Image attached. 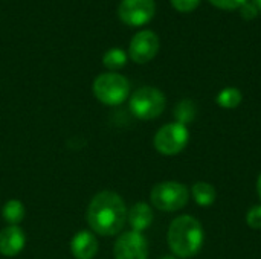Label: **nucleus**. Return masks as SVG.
<instances>
[{"instance_id": "23", "label": "nucleus", "mask_w": 261, "mask_h": 259, "mask_svg": "<svg viewBox=\"0 0 261 259\" xmlns=\"http://www.w3.org/2000/svg\"><path fill=\"white\" fill-rule=\"evenodd\" d=\"M251 3H252V5H254L257 9H258V12L261 14V0H251Z\"/></svg>"}, {"instance_id": "11", "label": "nucleus", "mask_w": 261, "mask_h": 259, "mask_svg": "<svg viewBox=\"0 0 261 259\" xmlns=\"http://www.w3.org/2000/svg\"><path fill=\"white\" fill-rule=\"evenodd\" d=\"M99 250L98 238L92 231H80L70 240V252L76 259H93Z\"/></svg>"}, {"instance_id": "15", "label": "nucleus", "mask_w": 261, "mask_h": 259, "mask_svg": "<svg viewBox=\"0 0 261 259\" xmlns=\"http://www.w3.org/2000/svg\"><path fill=\"white\" fill-rule=\"evenodd\" d=\"M242 99H243V95H242V92L239 89H236V87H226V89H222L217 93L216 102L222 108L232 110V108H236V107H239L242 104Z\"/></svg>"}, {"instance_id": "17", "label": "nucleus", "mask_w": 261, "mask_h": 259, "mask_svg": "<svg viewBox=\"0 0 261 259\" xmlns=\"http://www.w3.org/2000/svg\"><path fill=\"white\" fill-rule=\"evenodd\" d=\"M127 60H128V55L125 53V50H122L119 47H113V49H109L104 53L102 64L110 70H118V69H122L127 64Z\"/></svg>"}, {"instance_id": "1", "label": "nucleus", "mask_w": 261, "mask_h": 259, "mask_svg": "<svg viewBox=\"0 0 261 259\" xmlns=\"http://www.w3.org/2000/svg\"><path fill=\"white\" fill-rule=\"evenodd\" d=\"M127 212V206L119 194L113 191H101L90 200L86 218L93 234L113 237L125 226Z\"/></svg>"}, {"instance_id": "5", "label": "nucleus", "mask_w": 261, "mask_h": 259, "mask_svg": "<svg viewBox=\"0 0 261 259\" xmlns=\"http://www.w3.org/2000/svg\"><path fill=\"white\" fill-rule=\"evenodd\" d=\"M167 105L165 95L151 85H145L138 89L132 96H130V111L133 116H136L141 121H151L159 118Z\"/></svg>"}, {"instance_id": "9", "label": "nucleus", "mask_w": 261, "mask_h": 259, "mask_svg": "<svg viewBox=\"0 0 261 259\" xmlns=\"http://www.w3.org/2000/svg\"><path fill=\"white\" fill-rule=\"evenodd\" d=\"M159 46H161L159 37L153 31H150V29L141 31V32L135 34L130 41L128 56L136 64H147L158 55Z\"/></svg>"}, {"instance_id": "3", "label": "nucleus", "mask_w": 261, "mask_h": 259, "mask_svg": "<svg viewBox=\"0 0 261 259\" xmlns=\"http://www.w3.org/2000/svg\"><path fill=\"white\" fill-rule=\"evenodd\" d=\"M190 200L188 188L174 180L156 183L150 192V202L153 208L162 212H176L187 206Z\"/></svg>"}, {"instance_id": "2", "label": "nucleus", "mask_w": 261, "mask_h": 259, "mask_svg": "<svg viewBox=\"0 0 261 259\" xmlns=\"http://www.w3.org/2000/svg\"><path fill=\"white\" fill-rule=\"evenodd\" d=\"M168 247L176 258L196 256L205 241L203 226L193 215H180L174 218L167 234Z\"/></svg>"}, {"instance_id": "7", "label": "nucleus", "mask_w": 261, "mask_h": 259, "mask_svg": "<svg viewBox=\"0 0 261 259\" xmlns=\"http://www.w3.org/2000/svg\"><path fill=\"white\" fill-rule=\"evenodd\" d=\"M156 14V2L154 0H121L118 6L119 20L128 26L138 27L144 26Z\"/></svg>"}, {"instance_id": "18", "label": "nucleus", "mask_w": 261, "mask_h": 259, "mask_svg": "<svg viewBox=\"0 0 261 259\" xmlns=\"http://www.w3.org/2000/svg\"><path fill=\"white\" fill-rule=\"evenodd\" d=\"M246 224L251 229H255V231L261 229V205L252 206L248 211V214H246Z\"/></svg>"}, {"instance_id": "24", "label": "nucleus", "mask_w": 261, "mask_h": 259, "mask_svg": "<svg viewBox=\"0 0 261 259\" xmlns=\"http://www.w3.org/2000/svg\"><path fill=\"white\" fill-rule=\"evenodd\" d=\"M161 259H177L174 255H165V256H162Z\"/></svg>"}, {"instance_id": "13", "label": "nucleus", "mask_w": 261, "mask_h": 259, "mask_svg": "<svg viewBox=\"0 0 261 259\" xmlns=\"http://www.w3.org/2000/svg\"><path fill=\"white\" fill-rule=\"evenodd\" d=\"M191 195L194 198V202L202 206V208H208L211 206L216 198H217V191L216 188L208 183V182H196L191 188Z\"/></svg>"}, {"instance_id": "4", "label": "nucleus", "mask_w": 261, "mask_h": 259, "mask_svg": "<svg viewBox=\"0 0 261 259\" xmlns=\"http://www.w3.org/2000/svg\"><path fill=\"white\" fill-rule=\"evenodd\" d=\"M92 89L95 98L106 105H119L130 95L128 79L116 72H107L96 76Z\"/></svg>"}, {"instance_id": "14", "label": "nucleus", "mask_w": 261, "mask_h": 259, "mask_svg": "<svg viewBox=\"0 0 261 259\" xmlns=\"http://www.w3.org/2000/svg\"><path fill=\"white\" fill-rule=\"evenodd\" d=\"M24 206L20 200H8L2 208V217L9 226H18L24 218Z\"/></svg>"}, {"instance_id": "21", "label": "nucleus", "mask_w": 261, "mask_h": 259, "mask_svg": "<svg viewBox=\"0 0 261 259\" xmlns=\"http://www.w3.org/2000/svg\"><path fill=\"white\" fill-rule=\"evenodd\" d=\"M239 11H240V15L245 18V20H255L257 17H258V9L251 3V0H248L246 3H243L240 8H239Z\"/></svg>"}, {"instance_id": "12", "label": "nucleus", "mask_w": 261, "mask_h": 259, "mask_svg": "<svg viewBox=\"0 0 261 259\" xmlns=\"http://www.w3.org/2000/svg\"><path fill=\"white\" fill-rule=\"evenodd\" d=\"M153 218H154V215H153L151 206L144 202L135 203L127 212V221H128L132 231L141 232V234L151 226Z\"/></svg>"}, {"instance_id": "20", "label": "nucleus", "mask_w": 261, "mask_h": 259, "mask_svg": "<svg viewBox=\"0 0 261 259\" xmlns=\"http://www.w3.org/2000/svg\"><path fill=\"white\" fill-rule=\"evenodd\" d=\"M213 6L223 9V11H234L239 9L243 3H246L248 0H208Z\"/></svg>"}, {"instance_id": "10", "label": "nucleus", "mask_w": 261, "mask_h": 259, "mask_svg": "<svg viewBox=\"0 0 261 259\" xmlns=\"http://www.w3.org/2000/svg\"><path fill=\"white\" fill-rule=\"evenodd\" d=\"M26 244V235L18 226H8L0 231V255L6 258L17 256Z\"/></svg>"}, {"instance_id": "22", "label": "nucleus", "mask_w": 261, "mask_h": 259, "mask_svg": "<svg viewBox=\"0 0 261 259\" xmlns=\"http://www.w3.org/2000/svg\"><path fill=\"white\" fill-rule=\"evenodd\" d=\"M257 192H258V197H260L261 202V174L258 176V179H257Z\"/></svg>"}, {"instance_id": "16", "label": "nucleus", "mask_w": 261, "mask_h": 259, "mask_svg": "<svg viewBox=\"0 0 261 259\" xmlns=\"http://www.w3.org/2000/svg\"><path fill=\"white\" fill-rule=\"evenodd\" d=\"M197 114V107L194 104L193 99H182L180 102H177V105L174 107V118L176 122L182 124V125H188L196 119Z\"/></svg>"}, {"instance_id": "19", "label": "nucleus", "mask_w": 261, "mask_h": 259, "mask_svg": "<svg viewBox=\"0 0 261 259\" xmlns=\"http://www.w3.org/2000/svg\"><path fill=\"white\" fill-rule=\"evenodd\" d=\"M173 8L179 12H193L202 0H170Z\"/></svg>"}, {"instance_id": "8", "label": "nucleus", "mask_w": 261, "mask_h": 259, "mask_svg": "<svg viewBox=\"0 0 261 259\" xmlns=\"http://www.w3.org/2000/svg\"><path fill=\"white\" fill-rule=\"evenodd\" d=\"M115 259H148V243L141 232L128 231L113 246Z\"/></svg>"}, {"instance_id": "6", "label": "nucleus", "mask_w": 261, "mask_h": 259, "mask_svg": "<svg viewBox=\"0 0 261 259\" xmlns=\"http://www.w3.org/2000/svg\"><path fill=\"white\" fill-rule=\"evenodd\" d=\"M188 140H190L188 127L179 122H170L156 131L153 145L156 151L164 156H176L185 150Z\"/></svg>"}]
</instances>
